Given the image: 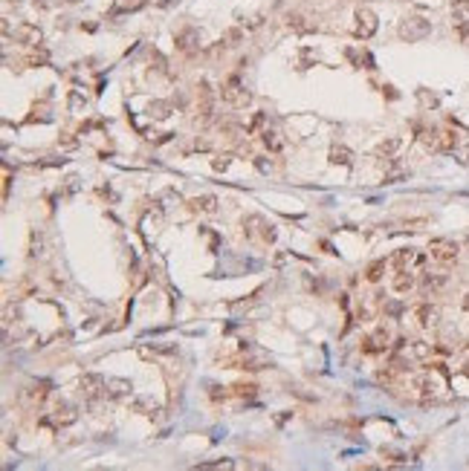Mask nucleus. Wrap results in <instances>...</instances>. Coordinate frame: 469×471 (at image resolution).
<instances>
[{"mask_svg": "<svg viewBox=\"0 0 469 471\" xmlns=\"http://www.w3.org/2000/svg\"><path fill=\"white\" fill-rule=\"evenodd\" d=\"M397 35L403 38V41H408V44H417V41H423V38L432 35V20L420 18V15H408V18L400 20Z\"/></svg>", "mask_w": 469, "mask_h": 471, "instance_id": "nucleus-1", "label": "nucleus"}, {"mask_svg": "<svg viewBox=\"0 0 469 471\" xmlns=\"http://www.w3.org/2000/svg\"><path fill=\"white\" fill-rule=\"evenodd\" d=\"M220 98H223L226 104H232V107H246L249 101H252V93L244 87L241 75H229V78L223 81V87H220Z\"/></svg>", "mask_w": 469, "mask_h": 471, "instance_id": "nucleus-2", "label": "nucleus"}, {"mask_svg": "<svg viewBox=\"0 0 469 471\" xmlns=\"http://www.w3.org/2000/svg\"><path fill=\"white\" fill-rule=\"evenodd\" d=\"M420 139H423V145L434 153H452L460 145L458 133H452V130H426Z\"/></svg>", "mask_w": 469, "mask_h": 471, "instance_id": "nucleus-3", "label": "nucleus"}, {"mask_svg": "<svg viewBox=\"0 0 469 471\" xmlns=\"http://www.w3.org/2000/svg\"><path fill=\"white\" fill-rule=\"evenodd\" d=\"M394 269H403V272H414V275H423L426 269V255L417 249H397L394 258H391Z\"/></svg>", "mask_w": 469, "mask_h": 471, "instance_id": "nucleus-4", "label": "nucleus"}, {"mask_svg": "<svg viewBox=\"0 0 469 471\" xmlns=\"http://www.w3.org/2000/svg\"><path fill=\"white\" fill-rule=\"evenodd\" d=\"M458 243L455 240H446V237H437V240L429 243V258L437 263V266H452L458 260Z\"/></svg>", "mask_w": 469, "mask_h": 471, "instance_id": "nucleus-5", "label": "nucleus"}, {"mask_svg": "<svg viewBox=\"0 0 469 471\" xmlns=\"http://www.w3.org/2000/svg\"><path fill=\"white\" fill-rule=\"evenodd\" d=\"M105 384H108V379L99 373H84L82 379H79V391H82V396L87 402H99V399H108V391H105Z\"/></svg>", "mask_w": 469, "mask_h": 471, "instance_id": "nucleus-6", "label": "nucleus"}, {"mask_svg": "<svg viewBox=\"0 0 469 471\" xmlns=\"http://www.w3.org/2000/svg\"><path fill=\"white\" fill-rule=\"evenodd\" d=\"M353 35L356 38H362V41H368V38H374L377 35V29H379V23H377V15L368 9V6H359V9L353 12Z\"/></svg>", "mask_w": 469, "mask_h": 471, "instance_id": "nucleus-7", "label": "nucleus"}, {"mask_svg": "<svg viewBox=\"0 0 469 471\" xmlns=\"http://www.w3.org/2000/svg\"><path fill=\"white\" fill-rule=\"evenodd\" d=\"M244 234H246V237H258L261 243H272V240H275V231H272V226L264 220V217H258V214L244 217Z\"/></svg>", "mask_w": 469, "mask_h": 471, "instance_id": "nucleus-8", "label": "nucleus"}, {"mask_svg": "<svg viewBox=\"0 0 469 471\" xmlns=\"http://www.w3.org/2000/svg\"><path fill=\"white\" fill-rule=\"evenodd\" d=\"M212 113H215V90H212V84L206 78H200V84H197V119L200 122H209Z\"/></svg>", "mask_w": 469, "mask_h": 471, "instance_id": "nucleus-9", "label": "nucleus"}, {"mask_svg": "<svg viewBox=\"0 0 469 471\" xmlns=\"http://www.w3.org/2000/svg\"><path fill=\"white\" fill-rule=\"evenodd\" d=\"M411 315H414V321H417V324H420L423 329L437 327V321H440V312H437V307H432L429 301L417 303L414 310H411Z\"/></svg>", "mask_w": 469, "mask_h": 471, "instance_id": "nucleus-10", "label": "nucleus"}, {"mask_svg": "<svg viewBox=\"0 0 469 471\" xmlns=\"http://www.w3.org/2000/svg\"><path fill=\"white\" fill-rule=\"evenodd\" d=\"M174 44H177L180 52L194 55V52H197V46H200V32L194 26H186V29H180V32L174 35Z\"/></svg>", "mask_w": 469, "mask_h": 471, "instance_id": "nucleus-11", "label": "nucleus"}, {"mask_svg": "<svg viewBox=\"0 0 469 471\" xmlns=\"http://www.w3.org/2000/svg\"><path fill=\"white\" fill-rule=\"evenodd\" d=\"M49 391H53V384L46 382V379H41V382H32L27 387V393H23V399H27V405H44L46 399H49Z\"/></svg>", "mask_w": 469, "mask_h": 471, "instance_id": "nucleus-12", "label": "nucleus"}, {"mask_svg": "<svg viewBox=\"0 0 469 471\" xmlns=\"http://www.w3.org/2000/svg\"><path fill=\"white\" fill-rule=\"evenodd\" d=\"M15 41L23 46H38L41 44V29L35 23H18L15 26Z\"/></svg>", "mask_w": 469, "mask_h": 471, "instance_id": "nucleus-13", "label": "nucleus"}, {"mask_svg": "<svg viewBox=\"0 0 469 471\" xmlns=\"http://www.w3.org/2000/svg\"><path fill=\"white\" fill-rule=\"evenodd\" d=\"M414 286H417V275H414V272H403V269H397V275L391 278V289H394L397 295H408Z\"/></svg>", "mask_w": 469, "mask_h": 471, "instance_id": "nucleus-14", "label": "nucleus"}, {"mask_svg": "<svg viewBox=\"0 0 469 471\" xmlns=\"http://www.w3.org/2000/svg\"><path fill=\"white\" fill-rule=\"evenodd\" d=\"M75 408H72L70 402H58L55 405V410H53V422H55V428H64V425H72L75 422Z\"/></svg>", "mask_w": 469, "mask_h": 471, "instance_id": "nucleus-15", "label": "nucleus"}, {"mask_svg": "<svg viewBox=\"0 0 469 471\" xmlns=\"http://www.w3.org/2000/svg\"><path fill=\"white\" fill-rule=\"evenodd\" d=\"M145 113L151 116V119H157V122H165L168 116L174 113V101H163V98H153L151 104L145 107Z\"/></svg>", "mask_w": 469, "mask_h": 471, "instance_id": "nucleus-16", "label": "nucleus"}, {"mask_svg": "<svg viewBox=\"0 0 469 471\" xmlns=\"http://www.w3.org/2000/svg\"><path fill=\"white\" fill-rule=\"evenodd\" d=\"M105 391H108V399H122V396H131L134 384L127 382V379H108Z\"/></svg>", "mask_w": 469, "mask_h": 471, "instance_id": "nucleus-17", "label": "nucleus"}, {"mask_svg": "<svg viewBox=\"0 0 469 471\" xmlns=\"http://www.w3.org/2000/svg\"><path fill=\"white\" fill-rule=\"evenodd\" d=\"M449 284V275L446 272H423V289H443Z\"/></svg>", "mask_w": 469, "mask_h": 471, "instance_id": "nucleus-18", "label": "nucleus"}, {"mask_svg": "<svg viewBox=\"0 0 469 471\" xmlns=\"http://www.w3.org/2000/svg\"><path fill=\"white\" fill-rule=\"evenodd\" d=\"M400 145H403V139H400V136H388V139H382V142L377 145V151H374V153L388 159V156H394V153L400 151Z\"/></svg>", "mask_w": 469, "mask_h": 471, "instance_id": "nucleus-19", "label": "nucleus"}, {"mask_svg": "<svg viewBox=\"0 0 469 471\" xmlns=\"http://www.w3.org/2000/svg\"><path fill=\"white\" fill-rule=\"evenodd\" d=\"M351 159H353V153L345 148V145H336L333 151H330V165H351Z\"/></svg>", "mask_w": 469, "mask_h": 471, "instance_id": "nucleus-20", "label": "nucleus"}, {"mask_svg": "<svg viewBox=\"0 0 469 471\" xmlns=\"http://www.w3.org/2000/svg\"><path fill=\"white\" fill-rule=\"evenodd\" d=\"M27 255L32 260L44 255V234H41V231H32V234H29V252H27Z\"/></svg>", "mask_w": 469, "mask_h": 471, "instance_id": "nucleus-21", "label": "nucleus"}, {"mask_svg": "<svg viewBox=\"0 0 469 471\" xmlns=\"http://www.w3.org/2000/svg\"><path fill=\"white\" fill-rule=\"evenodd\" d=\"M189 205L194 208V211H206V214L217 211V200H215V197H197V200H191Z\"/></svg>", "mask_w": 469, "mask_h": 471, "instance_id": "nucleus-22", "label": "nucleus"}, {"mask_svg": "<svg viewBox=\"0 0 469 471\" xmlns=\"http://www.w3.org/2000/svg\"><path fill=\"white\" fill-rule=\"evenodd\" d=\"M287 29H293V32H298V35L313 32V26H310V23H304V18H301V15H287Z\"/></svg>", "mask_w": 469, "mask_h": 471, "instance_id": "nucleus-23", "label": "nucleus"}, {"mask_svg": "<svg viewBox=\"0 0 469 471\" xmlns=\"http://www.w3.org/2000/svg\"><path fill=\"white\" fill-rule=\"evenodd\" d=\"M261 142L267 145V148H270L272 153H278L281 148H284V142H281V136L275 133V130H270V127H267V130H264V133H261Z\"/></svg>", "mask_w": 469, "mask_h": 471, "instance_id": "nucleus-24", "label": "nucleus"}, {"mask_svg": "<svg viewBox=\"0 0 469 471\" xmlns=\"http://www.w3.org/2000/svg\"><path fill=\"white\" fill-rule=\"evenodd\" d=\"M382 275H385V260H377V263H371V266H368L365 281H368V284H379V281H382Z\"/></svg>", "mask_w": 469, "mask_h": 471, "instance_id": "nucleus-25", "label": "nucleus"}, {"mask_svg": "<svg viewBox=\"0 0 469 471\" xmlns=\"http://www.w3.org/2000/svg\"><path fill=\"white\" fill-rule=\"evenodd\" d=\"M232 393L234 396H241V399H255V393H258V384H252V382H238L232 387Z\"/></svg>", "mask_w": 469, "mask_h": 471, "instance_id": "nucleus-26", "label": "nucleus"}, {"mask_svg": "<svg viewBox=\"0 0 469 471\" xmlns=\"http://www.w3.org/2000/svg\"><path fill=\"white\" fill-rule=\"evenodd\" d=\"M145 3H148V0H122V3L116 6V12H113V15H127V12H139V9L145 6Z\"/></svg>", "mask_w": 469, "mask_h": 471, "instance_id": "nucleus-27", "label": "nucleus"}, {"mask_svg": "<svg viewBox=\"0 0 469 471\" xmlns=\"http://www.w3.org/2000/svg\"><path fill=\"white\" fill-rule=\"evenodd\" d=\"M229 387H223V384H212V387H209V399L215 402V405H220V402H226L229 399Z\"/></svg>", "mask_w": 469, "mask_h": 471, "instance_id": "nucleus-28", "label": "nucleus"}, {"mask_svg": "<svg viewBox=\"0 0 469 471\" xmlns=\"http://www.w3.org/2000/svg\"><path fill=\"white\" fill-rule=\"evenodd\" d=\"M241 41H244V32H241L238 26H232V29H226V35H223V41H220V44H226V46H238Z\"/></svg>", "mask_w": 469, "mask_h": 471, "instance_id": "nucleus-29", "label": "nucleus"}, {"mask_svg": "<svg viewBox=\"0 0 469 471\" xmlns=\"http://www.w3.org/2000/svg\"><path fill=\"white\" fill-rule=\"evenodd\" d=\"M264 125H267V113H255V116H252V122L246 125V133H249V136L258 133V130H261Z\"/></svg>", "mask_w": 469, "mask_h": 471, "instance_id": "nucleus-30", "label": "nucleus"}, {"mask_svg": "<svg viewBox=\"0 0 469 471\" xmlns=\"http://www.w3.org/2000/svg\"><path fill=\"white\" fill-rule=\"evenodd\" d=\"M229 165H232V153H223V156H217V159H212V168H215L217 174H223V171H229Z\"/></svg>", "mask_w": 469, "mask_h": 471, "instance_id": "nucleus-31", "label": "nucleus"}, {"mask_svg": "<svg viewBox=\"0 0 469 471\" xmlns=\"http://www.w3.org/2000/svg\"><path fill=\"white\" fill-rule=\"evenodd\" d=\"M67 104H70V110H84L87 98H84L82 93H79V90H72V93H70V101H67Z\"/></svg>", "mask_w": 469, "mask_h": 471, "instance_id": "nucleus-32", "label": "nucleus"}, {"mask_svg": "<svg viewBox=\"0 0 469 471\" xmlns=\"http://www.w3.org/2000/svg\"><path fill=\"white\" fill-rule=\"evenodd\" d=\"M382 312H385L388 318H400V312H403V307H400L397 301H382Z\"/></svg>", "mask_w": 469, "mask_h": 471, "instance_id": "nucleus-33", "label": "nucleus"}, {"mask_svg": "<svg viewBox=\"0 0 469 471\" xmlns=\"http://www.w3.org/2000/svg\"><path fill=\"white\" fill-rule=\"evenodd\" d=\"M151 64H157V67H153L157 72H163V75H168V64H165V58H163L160 52H157V49L151 52Z\"/></svg>", "mask_w": 469, "mask_h": 471, "instance_id": "nucleus-34", "label": "nucleus"}, {"mask_svg": "<svg viewBox=\"0 0 469 471\" xmlns=\"http://www.w3.org/2000/svg\"><path fill=\"white\" fill-rule=\"evenodd\" d=\"M232 460H217V462H200L197 468H232Z\"/></svg>", "mask_w": 469, "mask_h": 471, "instance_id": "nucleus-35", "label": "nucleus"}, {"mask_svg": "<svg viewBox=\"0 0 469 471\" xmlns=\"http://www.w3.org/2000/svg\"><path fill=\"white\" fill-rule=\"evenodd\" d=\"M423 226H429V220H426V217H417V220H406V229H411V231H420Z\"/></svg>", "mask_w": 469, "mask_h": 471, "instance_id": "nucleus-36", "label": "nucleus"}, {"mask_svg": "<svg viewBox=\"0 0 469 471\" xmlns=\"http://www.w3.org/2000/svg\"><path fill=\"white\" fill-rule=\"evenodd\" d=\"M255 168L261 171V174H267V171H270V162H267V156H255Z\"/></svg>", "mask_w": 469, "mask_h": 471, "instance_id": "nucleus-37", "label": "nucleus"}, {"mask_svg": "<svg viewBox=\"0 0 469 471\" xmlns=\"http://www.w3.org/2000/svg\"><path fill=\"white\" fill-rule=\"evenodd\" d=\"M382 457H388L391 462H400V460H406L403 454H397V451H388V448H382Z\"/></svg>", "mask_w": 469, "mask_h": 471, "instance_id": "nucleus-38", "label": "nucleus"}, {"mask_svg": "<svg viewBox=\"0 0 469 471\" xmlns=\"http://www.w3.org/2000/svg\"><path fill=\"white\" fill-rule=\"evenodd\" d=\"M9 185H12V177L3 174V200H9Z\"/></svg>", "mask_w": 469, "mask_h": 471, "instance_id": "nucleus-39", "label": "nucleus"}, {"mask_svg": "<svg viewBox=\"0 0 469 471\" xmlns=\"http://www.w3.org/2000/svg\"><path fill=\"white\" fill-rule=\"evenodd\" d=\"M61 142H64V145H67V148H75V145H79V142H75V139H72V136H64V139H61Z\"/></svg>", "mask_w": 469, "mask_h": 471, "instance_id": "nucleus-40", "label": "nucleus"}, {"mask_svg": "<svg viewBox=\"0 0 469 471\" xmlns=\"http://www.w3.org/2000/svg\"><path fill=\"white\" fill-rule=\"evenodd\" d=\"M460 376H466V379H469V362H466L463 367H460Z\"/></svg>", "mask_w": 469, "mask_h": 471, "instance_id": "nucleus-41", "label": "nucleus"}, {"mask_svg": "<svg viewBox=\"0 0 469 471\" xmlns=\"http://www.w3.org/2000/svg\"><path fill=\"white\" fill-rule=\"evenodd\" d=\"M171 3H177V0H160V6H171Z\"/></svg>", "mask_w": 469, "mask_h": 471, "instance_id": "nucleus-42", "label": "nucleus"}, {"mask_svg": "<svg viewBox=\"0 0 469 471\" xmlns=\"http://www.w3.org/2000/svg\"><path fill=\"white\" fill-rule=\"evenodd\" d=\"M463 310L469 312V295H466V298H463Z\"/></svg>", "mask_w": 469, "mask_h": 471, "instance_id": "nucleus-43", "label": "nucleus"}, {"mask_svg": "<svg viewBox=\"0 0 469 471\" xmlns=\"http://www.w3.org/2000/svg\"><path fill=\"white\" fill-rule=\"evenodd\" d=\"M70 3H75V0H70Z\"/></svg>", "mask_w": 469, "mask_h": 471, "instance_id": "nucleus-44", "label": "nucleus"}]
</instances>
